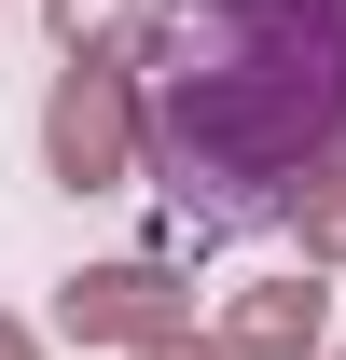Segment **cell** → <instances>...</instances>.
Masks as SVG:
<instances>
[{
    "instance_id": "obj_1",
    "label": "cell",
    "mask_w": 346,
    "mask_h": 360,
    "mask_svg": "<svg viewBox=\"0 0 346 360\" xmlns=\"http://www.w3.org/2000/svg\"><path fill=\"white\" fill-rule=\"evenodd\" d=\"M139 125L194 222H291L346 167V0H153Z\"/></svg>"
},
{
    "instance_id": "obj_2",
    "label": "cell",
    "mask_w": 346,
    "mask_h": 360,
    "mask_svg": "<svg viewBox=\"0 0 346 360\" xmlns=\"http://www.w3.org/2000/svg\"><path fill=\"white\" fill-rule=\"evenodd\" d=\"M42 167L70 180V194H125L139 167H153V125H139V70H111V56H70L42 97Z\"/></svg>"
},
{
    "instance_id": "obj_3",
    "label": "cell",
    "mask_w": 346,
    "mask_h": 360,
    "mask_svg": "<svg viewBox=\"0 0 346 360\" xmlns=\"http://www.w3.org/2000/svg\"><path fill=\"white\" fill-rule=\"evenodd\" d=\"M56 333L70 347H167V333H194V305H180V277L167 264H84L70 291H56Z\"/></svg>"
},
{
    "instance_id": "obj_4",
    "label": "cell",
    "mask_w": 346,
    "mask_h": 360,
    "mask_svg": "<svg viewBox=\"0 0 346 360\" xmlns=\"http://www.w3.org/2000/svg\"><path fill=\"white\" fill-rule=\"evenodd\" d=\"M319 333H333V291L277 277V291H236V319H222V360H319Z\"/></svg>"
},
{
    "instance_id": "obj_5",
    "label": "cell",
    "mask_w": 346,
    "mask_h": 360,
    "mask_svg": "<svg viewBox=\"0 0 346 360\" xmlns=\"http://www.w3.org/2000/svg\"><path fill=\"white\" fill-rule=\"evenodd\" d=\"M291 236H305V264H346V167H333V180H305Z\"/></svg>"
},
{
    "instance_id": "obj_6",
    "label": "cell",
    "mask_w": 346,
    "mask_h": 360,
    "mask_svg": "<svg viewBox=\"0 0 346 360\" xmlns=\"http://www.w3.org/2000/svg\"><path fill=\"white\" fill-rule=\"evenodd\" d=\"M125 0H56V28H70V56H97V28H111Z\"/></svg>"
},
{
    "instance_id": "obj_7",
    "label": "cell",
    "mask_w": 346,
    "mask_h": 360,
    "mask_svg": "<svg viewBox=\"0 0 346 360\" xmlns=\"http://www.w3.org/2000/svg\"><path fill=\"white\" fill-rule=\"evenodd\" d=\"M139 360H222V333H167V347H139Z\"/></svg>"
},
{
    "instance_id": "obj_8",
    "label": "cell",
    "mask_w": 346,
    "mask_h": 360,
    "mask_svg": "<svg viewBox=\"0 0 346 360\" xmlns=\"http://www.w3.org/2000/svg\"><path fill=\"white\" fill-rule=\"evenodd\" d=\"M0 360H28V333H14V319H0Z\"/></svg>"
}]
</instances>
